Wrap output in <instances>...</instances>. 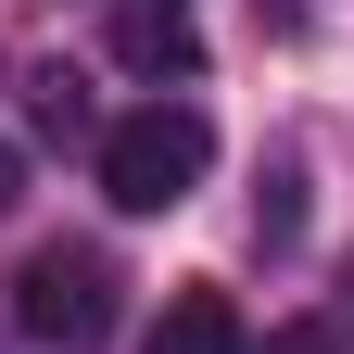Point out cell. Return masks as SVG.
Masks as SVG:
<instances>
[{
	"mask_svg": "<svg viewBox=\"0 0 354 354\" xmlns=\"http://www.w3.org/2000/svg\"><path fill=\"white\" fill-rule=\"evenodd\" d=\"M203 165H215V127L190 102H140V114L102 127V190H114V215H177V203L203 190Z\"/></svg>",
	"mask_w": 354,
	"mask_h": 354,
	"instance_id": "obj_1",
	"label": "cell"
},
{
	"mask_svg": "<svg viewBox=\"0 0 354 354\" xmlns=\"http://www.w3.org/2000/svg\"><path fill=\"white\" fill-rule=\"evenodd\" d=\"M26 114H38V140H102V114H88V76H26Z\"/></svg>",
	"mask_w": 354,
	"mask_h": 354,
	"instance_id": "obj_5",
	"label": "cell"
},
{
	"mask_svg": "<svg viewBox=\"0 0 354 354\" xmlns=\"http://www.w3.org/2000/svg\"><path fill=\"white\" fill-rule=\"evenodd\" d=\"M114 253L102 241H51V253H26V279H13V329L38 354H88V342H114Z\"/></svg>",
	"mask_w": 354,
	"mask_h": 354,
	"instance_id": "obj_2",
	"label": "cell"
},
{
	"mask_svg": "<svg viewBox=\"0 0 354 354\" xmlns=\"http://www.w3.org/2000/svg\"><path fill=\"white\" fill-rule=\"evenodd\" d=\"M13 203H26V152L0 140V215H13Z\"/></svg>",
	"mask_w": 354,
	"mask_h": 354,
	"instance_id": "obj_8",
	"label": "cell"
},
{
	"mask_svg": "<svg viewBox=\"0 0 354 354\" xmlns=\"http://www.w3.org/2000/svg\"><path fill=\"white\" fill-rule=\"evenodd\" d=\"M253 354H354V329L342 317H291V329H266Z\"/></svg>",
	"mask_w": 354,
	"mask_h": 354,
	"instance_id": "obj_6",
	"label": "cell"
},
{
	"mask_svg": "<svg viewBox=\"0 0 354 354\" xmlns=\"http://www.w3.org/2000/svg\"><path fill=\"white\" fill-rule=\"evenodd\" d=\"M253 228H266V241H291V228H304V190H291V165L266 177V203H253Z\"/></svg>",
	"mask_w": 354,
	"mask_h": 354,
	"instance_id": "obj_7",
	"label": "cell"
},
{
	"mask_svg": "<svg viewBox=\"0 0 354 354\" xmlns=\"http://www.w3.org/2000/svg\"><path fill=\"white\" fill-rule=\"evenodd\" d=\"M114 64L127 76H203V38L177 0H114Z\"/></svg>",
	"mask_w": 354,
	"mask_h": 354,
	"instance_id": "obj_3",
	"label": "cell"
},
{
	"mask_svg": "<svg viewBox=\"0 0 354 354\" xmlns=\"http://www.w3.org/2000/svg\"><path fill=\"white\" fill-rule=\"evenodd\" d=\"M152 354H253V329H241L228 291H177L165 317H152Z\"/></svg>",
	"mask_w": 354,
	"mask_h": 354,
	"instance_id": "obj_4",
	"label": "cell"
}]
</instances>
